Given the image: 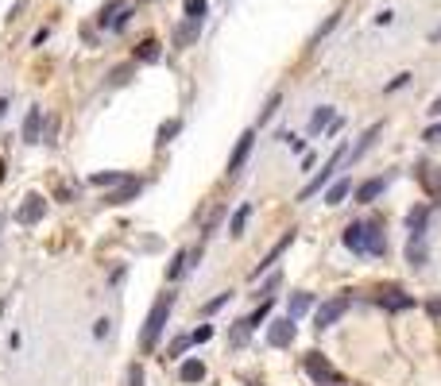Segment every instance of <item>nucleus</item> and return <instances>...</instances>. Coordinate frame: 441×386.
Returning <instances> with one entry per match:
<instances>
[{"mask_svg":"<svg viewBox=\"0 0 441 386\" xmlns=\"http://www.w3.org/2000/svg\"><path fill=\"white\" fill-rule=\"evenodd\" d=\"M433 39H441V28H438V31H433Z\"/></svg>","mask_w":441,"mask_h":386,"instance_id":"ea45409f","label":"nucleus"},{"mask_svg":"<svg viewBox=\"0 0 441 386\" xmlns=\"http://www.w3.org/2000/svg\"><path fill=\"white\" fill-rule=\"evenodd\" d=\"M349 193H353V182H349V178H337V182L325 190V205H341Z\"/></svg>","mask_w":441,"mask_h":386,"instance_id":"dca6fc26","label":"nucleus"},{"mask_svg":"<svg viewBox=\"0 0 441 386\" xmlns=\"http://www.w3.org/2000/svg\"><path fill=\"white\" fill-rule=\"evenodd\" d=\"M430 112H433V116H441V101H438V105H433V108H430Z\"/></svg>","mask_w":441,"mask_h":386,"instance_id":"e433bc0d","label":"nucleus"},{"mask_svg":"<svg viewBox=\"0 0 441 386\" xmlns=\"http://www.w3.org/2000/svg\"><path fill=\"white\" fill-rule=\"evenodd\" d=\"M252 143H255V132H244V135H240V139H236L233 154H228V178H236V174L244 170L248 154H252Z\"/></svg>","mask_w":441,"mask_h":386,"instance_id":"423d86ee","label":"nucleus"},{"mask_svg":"<svg viewBox=\"0 0 441 386\" xmlns=\"http://www.w3.org/2000/svg\"><path fill=\"white\" fill-rule=\"evenodd\" d=\"M43 212H47V201H43L39 193H31V197H23L20 209H16V221L20 224H39Z\"/></svg>","mask_w":441,"mask_h":386,"instance_id":"6e6552de","label":"nucleus"},{"mask_svg":"<svg viewBox=\"0 0 441 386\" xmlns=\"http://www.w3.org/2000/svg\"><path fill=\"white\" fill-rule=\"evenodd\" d=\"M302 367H306V375L314 378L317 386H333V383H341L337 367L329 363V359H325L322 352H306V356H302Z\"/></svg>","mask_w":441,"mask_h":386,"instance_id":"7ed1b4c3","label":"nucleus"},{"mask_svg":"<svg viewBox=\"0 0 441 386\" xmlns=\"http://www.w3.org/2000/svg\"><path fill=\"white\" fill-rule=\"evenodd\" d=\"M375 305L391 309V313H402V309H414L418 301H414L411 294H402V290H380V294H375Z\"/></svg>","mask_w":441,"mask_h":386,"instance_id":"1a4fd4ad","label":"nucleus"},{"mask_svg":"<svg viewBox=\"0 0 441 386\" xmlns=\"http://www.w3.org/2000/svg\"><path fill=\"white\" fill-rule=\"evenodd\" d=\"M209 336H213V325H202V328H194V344H206Z\"/></svg>","mask_w":441,"mask_h":386,"instance_id":"c85d7f7f","label":"nucleus"},{"mask_svg":"<svg viewBox=\"0 0 441 386\" xmlns=\"http://www.w3.org/2000/svg\"><path fill=\"white\" fill-rule=\"evenodd\" d=\"M136 193H139V178H120L117 190L108 193V201H112V205H124V201H132Z\"/></svg>","mask_w":441,"mask_h":386,"instance_id":"9b49d317","label":"nucleus"},{"mask_svg":"<svg viewBox=\"0 0 441 386\" xmlns=\"http://www.w3.org/2000/svg\"><path fill=\"white\" fill-rule=\"evenodd\" d=\"M4 108H8V101H0V112H4Z\"/></svg>","mask_w":441,"mask_h":386,"instance_id":"4c0bfd02","label":"nucleus"},{"mask_svg":"<svg viewBox=\"0 0 441 386\" xmlns=\"http://www.w3.org/2000/svg\"><path fill=\"white\" fill-rule=\"evenodd\" d=\"M182 12H186V19H206L209 0H182Z\"/></svg>","mask_w":441,"mask_h":386,"instance_id":"6ab92c4d","label":"nucleus"},{"mask_svg":"<svg viewBox=\"0 0 441 386\" xmlns=\"http://www.w3.org/2000/svg\"><path fill=\"white\" fill-rule=\"evenodd\" d=\"M333 386H337V383H333Z\"/></svg>","mask_w":441,"mask_h":386,"instance_id":"a19ab883","label":"nucleus"},{"mask_svg":"<svg viewBox=\"0 0 441 386\" xmlns=\"http://www.w3.org/2000/svg\"><path fill=\"white\" fill-rule=\"evenodd\" d=\"M202 31V19H186V23H178L175 28V47H190Z\"/></svg>","mask_w":441,"mask_h":386,"instance_id":"4468645a","label":"nucleus"},{"mask_svg":"<svg viewBox=\"0 0 441 386\" xmlns=\"http://www.w3.org/2000/svg\"><path fill=\"white\" fill-rule=\"evenodd\" d=\"M182 263H186V255H175V267H170V278H178V274H182Z\"/></svg>","mask_w":441,"mask_h":386,"instance_id":"72a5a7b5","label":"nucleus"},{"mask_svg":"<svg viewBox=\"0 0 441 386\" xmlns=\"http://www.w3.org/2000/svg\"><path fill=\"white\" fill-rule=\"evenodd\" d=\"M0 182H4V163H0Z\"/></svg>","mask_w":441,"mask_h":386,"instance_id":"58836bf2","label":"nucleus"},{"mask_svg":"<svg viewBox=\"0 0 441 386\" xmlns=\"http://www.w3.org/2000/svg\"><path fill=\"white\" fill-rule=\"evenodd\" d=\"M422 139H430V143H441V124L426 128V135H422Z\"/></svg>","mask_w":441,"mask_h":386,"instance_id":"7c9ffc66","label":"nucleus"},{"mask_svg":"<svg viewBox=\"0 0 441 386\" xmlns=\"http://www.w3.org/2000/svg\"><path fill=\"white\" fill-rule=\"evenodd\" d=\"M349 305H353V298H349V294H337L333 301H325V305L314 313V325H317V328H329V325H337V321H341L344 313H349Z\"/></svg>","mask_w":441,"mask_h":386,"instance_id":"20e7f679","label":"nucleus"},{"mask_svg":"<svg viewBox=\"0 0 441 386\" xmlns=\"http://www.w3.org/2000/svg\"><path fill=\"white\" fill-rule=\"evenodd\" d=\"M128 386H144V367L132 363V371H128Z\"/></svg>","mask_w":441,"mask_h":386,"instance_id":"cd10ccee","label":"nucleus"},{"mask_svg":"<svg viewBox=\"0 0 441 386\" xmlns=\"http://www.w3.org/2000/svg\"><path fill=\"white\" fill-rule=\"evenodd\" d=\"M248 216H252V205H240V212L233 216V224H228V232L233 236H244V224H248Z\"/></svg>","mask_w":441,"mask_h":386,"instance_id":"412c9836","label":"nucleus"},{"mask_svg":"<svg viewBox=\"0 0 441 386\" xmlns=\"http://www.w3.org/2000/svg\"><path fill=\"white\" fill-rule=\"evenodd\" d=\"M291 240H294V232H286L283 240H279V243H275V247H271V251H267V255H264V263H259V267H255V270H252V278H259V274H264V270H267V267H271V263H275V259H279V255H283V251H286V247H291Z\"/></svg>","mask_w":441,"mask_h":386,"instance_id":"ddd939ff","label":"nucleus"},{"mask_svg":"<svg viewBox=\"0 0 441 386\" xmlns=\"http://www.w3.org/2000/svg\"><path fill=\"white\" fill-rule=\"evenodd\" d=\"M120 178H124V174H120V170H112V174H93L89 182H93V185H117Z\"/></svg>","mask_w":441,"mask_h":386,"instance_id":"393cba45","label":"nucleus"},{"mask_svg":"<svg viewBox=\"0 0 441 386\" xmlns=\"http://www.w3.org/2000/svg\"><path fill=\"white\" fill-rule=\"evenodd\" d=\"M380 132H383V124H372V128H368V132H364V139L353 147V159H360V154H368V151H372V143L380 139Z\"/></svg>","mask_w":441,"mask_h":386,"instance_id":"a211bd4d","label":"nucleus"},{"mask_svg":"<svg viewBox=\"0 0 441 386\" xmlns=\"http://www.w3.org/2000/svg\"><path fill=\"white\" fill-rule=\"evenodd\" d=\"M167 317H170V294H163V298L151 305V313H147L144 328H139V347H155L159 336H163V328H167Z\"/></svg>","mask_w":441,"mask_h":386,"instance_id":"f03ea898","label":"nucleus"},{"mask_svg":"<svg viewBox=\"0 0 441 386\" xmlns=\"http://www.w3.org/2000/svg\"><path fill=\"white\" fill-rule=\"evenodd\" d=\"M294 340V317H279L267 325V344L271 347H286Z\"/></svg>","mask_w":441,"mask_h":386,"instance_id":"0eeeda50","label":"nucleus"},{"mask_svg":"<svg viewBox=\"0 0 441 386\" xmlns=\"http://www.w3.org/2000/svg\"><path fill=\"white\" fill-rule=\"evenodd\" d=\"M112 81H117V85H124V81H128V66H120L117 74H112Z\"/></svg>","mask_w":441,"mask_h":386,"instance_id":"f704fd0d","label":"nucleus"},{"mask_svg":"<svg viewBox=\"0 0 441 386\" xmlns=\"http://www.w3.org/2000/svg\"><path fill=\"white\" fill-rule=\"evenodd\" d=\"M344 247L356 255H383L387 251V236L375 221H356L344 228Z\"/></svg>","mask_w":441,"mask_h":386,"instance_id":"f257e3e1","label":"nucleus"},{"mask_svg":"<svg viewBox=\"0 0 441 386\" xmlns=\"http://www.w3.org/2000/svg\"><path fill=\"white\" fill-rule=\"evenodd\" d=\"M406 224H411V240H422V228H426V209H414Z\"/></svg>","mask_w":441,"mask_h":386,"instance_id":"b1692460","label":"nucleus"},{"mask_svg":"<svg viewBox=\"0 0 441 386\" xmlns=\"http://www.w3.org/2000/svg\"><path fill=\"white\" fill-rule=\"evenodd\" d=\"M178 128H182L178 120H167V124L159 128V143H170V135H178Z\"/></svg>","mask_w":441,"mask_h":386,"instance_id":"a878e982","label":"nucleus"},{"mask_svg":"<svg viewBox=\"0 0 441 386\" xmlns=\"http://www.w3.org/2000/svg\"><path fill=\"white\" fill-rule=\"evenodd\" d=\"M136 58H139V62H159V43H155V39H147V43H139Z\"/></svg>","mask_w":441,"mask_h":386,"instance_id":"5701e85b","label":"nucleus"},{"mask_svg":"<svg viewBox=\"0 0 441 386\" xmlns=\"http://www.w3.org/2000/svg\"><path fill=\"white\" fill-rule=\"evenodd\" d=\"M178 378H182V383H202V378H206V363H202V359H186V363L178 367Z\"/></svg>","mask_w":441,"mask_h":386,"instance_id":"2eb2a0df","label":"nucleus"},{"mask_svg":"<svg viewBox=\"0 0 441 386\" xmlns=\"http://www.w3.org/2000/svg\"><path fill=\"white\" fill-rule=\"evenodd\" d=\"M406 81H411V74H399V77H395V81H387V93H391V89H402V85H406Z\"/></svg>","mask_w":441,"mask_h":386,"instance_id":"473e14b6","label":"nucleus"},{"mask_svg":"<svg viewBox=\"0 0 441 386\" xmlns=\"http://www.w3.org/2000/svg\"><path fill=\"white\" fill-rule=\"evenodd\" d=\"M333 120H337V116H333V108H329V105H322L314 116H310V132H322V128H325V124H333Z\"/></svg>","mask_w":441,"mask_h":386,"instance_id":"aec40b11","label":"nucleus"},{"mask_svg":"<svg viewBox=\"0 0 441 386\" xmlns=\"http://www.w3.org/2000/svg\"><path fill=\"white\" fill-rule=\"evenodd\" d=\"M190 344H194V336H182V340H175V344H170V356H182V352H186Z\"/></svg>","mask_w":441,"mask_h":386,"instance_id":"c756f323","label":"nucleus"},{"mask_svg":"<svg viewBox=\"0 0 441 386\" xmlns=\"http://www.w3.org/2000/svg\"><path fill=\"white\" fill-rule=\"evenodd\" d=\"M426 309H430L433 317H441V298H433V301H430V305H426Z\"/></svg>","mask_w":441,"mask_h":386,"instance_id":"c9c22d12","label":"nucleus"},{"mask_svg":"<svg viewBox=\"0 0 441 386\" xmlns=\"http://www.w3.org/2000/svg\"><path fill=\"white\" fill-rule=\"evenodd\" d=\"M39 132H43V112L31 108V112L23 116V143H39Z\"/></svg>","mask_w":441,"mask_h":386,"instance_id":"f8f14e48","label":"nucleus"},{"mask_svg":"<svg viewBox=\"0 0 441 386\" xmlns=\"http://www.w3.org/2000/svg\"><path fill=\"white\" fill-rule=\"evenodd\" d=\"M383 190H387V178H372V182H364L360 190H356V201L368 205V201H375V197H380Z\"/></svg>","mask_w":441,"mask_h":386,"instance_id":"f3484780","label":"nucleus"},{"mask_svg":"<svg viewBox=\"0 0 441 386\" xmlns=\"http://www.w3.org/2000/svg\"><path fill=\"white\" fill-rule=\"evenodd\" d=\"M344 154H349V151H344V143H341V147H337V151H333V154H329V163H325V166H322V174H317L314 182H310V185H306V190H302V193H298V201H306V197H314V193H317V190H322V185H325V182H329V178H333V170H337V166H341V163H344Z\"/></svg>","mask_w":441,"mask_h":386,"instance_id":"39448f33","label":"nucleus"},{"mask_svg":"<svg viewBox=\"0 0 441 386\" xmlns=\"http://www.w3.org/2000/svg\"><path fill=\"white\" fill-rule=\"evenodd\" d=\"M418 182L433 201H441V166H418Z\"/></svg>","mask_w":441,"mask_h":386,"instance_id":"9d476101","label":"nucleus"},{"mask_svg":"<svg viewBox=\"0 0 441 386\" xmlns=\"http://www.w3.org/2000/svg\"><path fill=\"white\" fill-rule=\"evenodd\" d=\"M228 298H233V294H221V298H213V301H209V305H206V313H217V309L225 305Z\"/></svg>","mask_w":441,"mask_h":386,"instance_id":"2f4dec72","label":"nucleus"},{"mask_svg":"<svg viewBox=\"0 0 441 386\" xmlns=\"http://www.w3.org/2000/svg\"><path fill=\"white\" fill-rule=\"evenodd\" d=\"M279 101H283V93H271V101L264 105V112H259V120H267V116H275V108H279Z\"/></svg>","mask_w":441,"mask_h":386,"instance_id":"bb28decb","label":"nucleus"},{"mask_svg":"<svg viewBox=\"0 0 441 386\" xmlns=\"http://www.w3.org/2000/svg\"><path fill=\"white\" fill-rule=\"evenodd\" d=\"M310 305H314V298H310V294H294V298H291V317L310 313Z\"/></svg>","mask_w":441,"mask_h":386,"instance_id":"4be33fe9","label":"nucleus"}]
</instances>
